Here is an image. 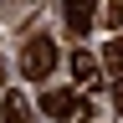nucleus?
Instances as JSON below:
<instances>
[{
  "mask_svg": "<svg viewBox=\"0 0 123 123\" xmlns=\"http://www.w3.org/2000/svg\"><path fill=\"white\" fill-rule=\"evenodd\" d=\"M62 15H67V36L82 41L92 26H98V0H62Z\"/></svg>",
  "mask_w": 123,
  "mask_h": 123,
  "instance_id": "nucleus-2",
  "label": "nucleus"
},
{
  "mask_svg": "<svg viewBox=\"0 0 123 123\" xmlns=\"http://www.w3.org/2000/svg\"><path fill=\"white\" fill-rule=\"evenodd\" d=\"M113 103H118V113H123V77H113Z\"/></svg>",
  "mask_w": 123,
  "mask_h": 123,
  "instance_id": "nucleus-8",
  "label": "nucleus"
},
{
  "mask_svg": "<svg viewBox=\"0 0 123 123\" xmlns=\"http://www.w3.org/2000/svg\"><path fill=\"white\" fill-rule=\"evenodd\" d=\"M51 67H56V41L41 31V36L26 41V51H21V72H26V82H46Z\"/></svg>",
  "mask_w": 123,
  "mask_h": 123,
  "instance_id": "nucleus-1",
  "label": "nucleus"
},
{
  "mask_svg": "<svg viewBox=\"0 0 123 123\" xmlns=\"http://www.w3.org/2000/svg\"><path fill=\"white\" fill-rule=\"evenodd\" d=\"M103 67H108V72H113V77H123V36L103 46Z\"/></svg>",
  "mask_w": 123,
  "mask_h": 123,
  "instance_id": "nucleus-7",
  "label": "nucleus"
},
{
  "mask_svg": "<svg viewBox=\"0 0 123 123\" xmlns=\"http://www.w3.org/2000/svg\"><path fill=\"white\" fill-rule=\"evenodd\" d=\"M0 113H5V123H31V103L21 98V92H5V98H0Z\"/></svg>",
  "mask_w": 123,
  "mask_h": 123,
  "instance_id": "nucleus-5",
  "label": "nucleus"
},
{
  "mask_svg": "<svg viewBox=\"0 0 123 123\" xmlns=\"http://www.w3.org/2000/svg\"><path fill=\"white\" fill-rule=\"evenodd\" d=\"M72 77H77L82 87H98V82H103V67H98V56H87L82 46H77V51H72Z\"/></svg>",
  "mask_w": 123,
  "mask_h": 123,
  "instance_id": "nucleus-4",
  "label": "nucleus"
},
{
  "mask_svg": "<svg viewBox=\"0 0 123 123\" xmlns=\"http://www.w3.org/2000/svg\"><path fill=\"white\" fill-rule=\"evenodd\" d=\"M77 108H82V92H72V87L41 92V113H46V118H77Z\"/></svg>",
  "mask_w": 123,
  "mask_h": 123,
  "instance_id": "nucleus-3",
  "label": "nucleus"
},
{
  "mask_svg": "<svg viewBox=\"0 0 123 123\" xmlns=\"http://www.w3.org/2000/svg\"><path fill=\"white\" fill-rule=\"evenodd\" d=\"M98 21H103L108 31H118V36H123V0H108V5L98 10Z\"/></svg>",
  "mask_w": 123,
  "mask_h": 123,
  "instance_id": "nucleus-6",
  "label": "nucleus"
},
{
  "mask_svg": "<svg viewBox=\"0 0 123 123\" xmlns=\"http://www.w3.org/2000/svg\"><path fill=\"white\" fill-rule=\"evenodd\" d=\"M0 82H5V56H0Z\"/></svg>",
  "mask_w": 123,
  "mask_h": 123,
  "instance_id": "nucleus-9",
  "label": "nucleus"
}]
</instances>
